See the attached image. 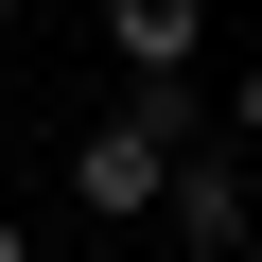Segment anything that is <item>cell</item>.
Here are the masks:
<instances>
[{
  "label": "cell",
  "mask_w": 262,
  "mask_h": 262,
  "mask_svg": "<svg viewBox=\"0 0 262 262\" xmlns=\"http://www.w3.org/2000/svg\"><path fill=\"white\" fill-rule=\"evenodd\" d=\"M192 140H210L192 70H140V88H122L88 140H70V210H88V227H140V210H158V175H175Z\"/></svg>",
  "instance_id": "6da1fadb"
},
{
  "label": "cell",
  "mask_w": 262,
  "mask_h": 262,
  "mask_svg": "<svg viewBox=\"0 0 262 262\" xmlns=\"http://www.w3.org/2000/svg\"><path fill=\"white\" fill-rule=\"evenodd\" d=\"M158 227H175V245H192V262H245V245H262V175H245V158H210V140H192V158H175V175H158Z\"/></svg>",
  "instance_id": "7a4b0ae2"
},
{
  "label": "cell",
  "mask_w": 262,
  "mask_h": 262,
  "mask_svg": "<svg viewBox=\"0 0 262 262\" xmlns=\"http://www.w3.org/2000/svg\"><path fill=\"white\" fill-rule=\"evenodd\" d=\"M105 53H122V88L140 70H192L210 53V0H105Z\"/></svg>",
  "instance_id": "3957f363"
},
{
  "label": "cell",
  "mask_w": 262,
  "mask_h": 262,
  "mask_svg": "<svg viewBox=\"0 0 262 262\" xmlns=\"http://www.w3.org/2000/svg\"><path fill=\"white\" fill-rule=\"evenodd\" d=\"M227 140H245V158H262V70H245V88H227Z\"/></svg>",
  "instance_id": "277c9868"
},
{
  "label": "cell",
  "mask_w": 262,
  "mask_h": 262,
  "mask_svg": "<svg viewBox=\"0 0 262 262\" xmlns=\"http://www.w3.org/2000/svg\"><path fill=\"white\" fill-rule=\"evenodd\" d=\"M0 262H35V227H18V210H0Z\"/></svg>",
  "instance_id": "5b68a950"
}]
</instances>
